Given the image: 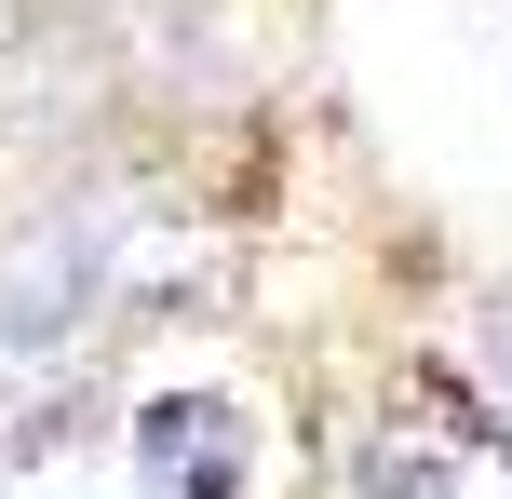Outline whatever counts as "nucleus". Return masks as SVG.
I'll return each mask as SVG.
<instances>
[{"mask_svg":"<svg viewBox=\"0 0 512 499\" xmlns=\"http://www.w3.org/2000/svg\"><path fill=\"white\" fill-rule=\"evenodd\" d=\"M351 499H512V432L459 378H391L351 432Z\"/></svg>","mask_w":512,"mask_h":499,"instance_id":"obj_1","label":"nucleus"},{"mask_svg":"<svg viewBox=\"0 0 512 499\" xmlns=\"http://www.w3.org/2000/svg\"><path fill=\"white\" fill-rule=\"evenodd\" d=\"M122 473H135V499H256L270 486V419L230 378H162L122 419Z\"/></svg>","mask_w":512,"mask_h":499,"instance_id":"obj_2","label":"nucleus"},{"mask_svg":"<svg viewBox=\"0 0 512 499\" xmlns=\"http://www.w3.org/2000/svg\"><path fill=\"white\" fill-rule=\"evenodd\" d=\"M472 351H486V419L512 432V270L486 284V338H472Z\"/></svg>","mask_w":512,"mask_h":499,"instance_id":"obj_3","label":"nucleus"}]
</instances>
